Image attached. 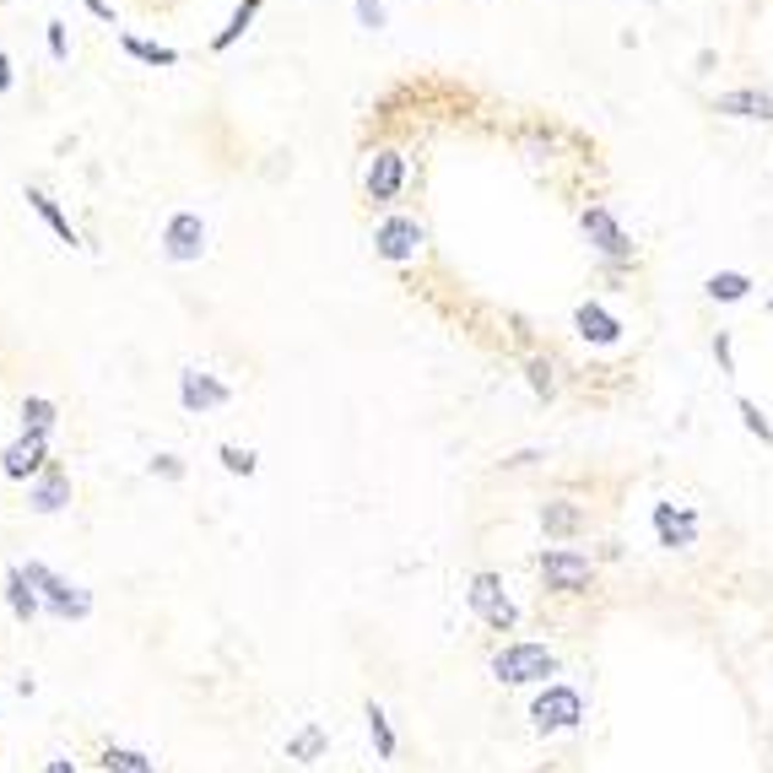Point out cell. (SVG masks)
I'll use <instances>...</instances> for the list:
<instances>
[{
    "label": "cell",
    "mask_w": 773,
    "mask_h": 773,
    "mask_svg": "<svg viewBox=\"0 0 773 773\" xmlns=\"http://www.w3.org/2000/svg\"><path fill=\"white\" fill-rule=\"evenodd\" d=\"M492 676H498L503 687H535V682L552 687L558 654L546 650V644H503V650L492 654Z\"/></svg>",
    "instance_id": "1"
},
{
    "label": "cell",
    "mask_w": 773,
    "mask_h": 773,
    "mask_svg": "<svg viewBox=\"0 0 773 773\" xmlns=\"http://www.w3.org/2000/svg\"><path fill=\"white\" fill-rule=\"evenodd\" d=\"M535 569H541V579H546L552 595H590V584H595V563H590L584 552H573V546L541 552Z\"/></svg>",
    "instance_id": "2"
},
{
    "label": "cell",
    "mask_w": 773,
    "mask_h": 773,
    "mask_svg": "<svg viewBox=\"0 0 773 773\" xmlns=\"http://www.w3.org/2000/svg\"><path fill=\"white\" fill-rule=\"evenodd\" d=\"M28 584H33V595L43 601V611H54V616H87L92 611V595L77 590V584H66L60 573H49L43 563H28V569H17Z\"/></svg>",
    "instance_id": "3"
},
{
    "label": "cell",
    "mask_w": 773,
    "mask_h": 773,
    "mask_svg": "<svg viewBox=\"0 0 773 773\" xmlns=\"http://www.w3.org/2000/svg\"><path fill=\"white\" fill-rule=\"evenodd\" d=\"M465 601H471V611L488 622L492 633H514L520 606L509 601V590H503V579H498V573H476V579H471V590H465Z\"/></svg>",
    "instance_id": "4"
},
{
    "label": "cell",
    "mask_w": 773,
    "mask_h": 773,
    "mask_svg": "<svg viewBox=\"0 0 773 773\" xmlns=\"http://www.w3.org/2000/svg\"><path fill=\"white\" fill-rule=\"evenodd\" d=\"M530 720H535V731H573L584 720V697H579V687L552 682V687L530 703Z\"/></svg>",
    "instance_id": "5"
},
{
    "label": "cell",
    "mask_w": 773,
    "mask_h": 773,
    "mask_svg": "<svg viewBox=\"0 0 773 773\" xmlns=\"http://www.w3.org/2000/svg\"><path fill=\"white\" fill-rule=\"evenodd\" d=\"M163 254L173 265H190V260H201L205 254V222L195 211H179L173 222L163 228Z\"/></svg>",
    "instance_id": "6"
},
{
    "label": "cell",
    "mask_w": 773,
    "mask_h": 773,
    "mask_svg": "<svg viewBox=\"0 0 773 773\" xmlns=\"http://www.w3.org/2000/svg\"><path fill=\"white\" fill-rule=\"evenodd\" d=\"M0 471H6L11 482H33V476H43V471H49V439H39V433H22L17 444L0 454Z\"/></svg>",
    "instance_id": "7"
},
{
    "label": "cell",
    "mask_w": 773,
    "mask_h": 773,
    "mask_svg": "<svg viewBox=\"0 0 773 773\" xmlns=\"http://www.w3.org/2000/svg\"><path fill=\"white\" fill-rule=\"evenodd\" d=\"M579 222H584V239H590V244L601 249L606 260H633V239H628V233L616 228V217H611V211L590 205V211H584Z\"/></svg>",
    "instance_id": "8"
},
{
    "label": "cell",
    "mask_w": 773,
    "mask_h": 773,
    "mask_svg": "<svg viewBox=\"0 0 773 773\" xmlns=\"http://www.w3.org/2000/svg\"><path fill=\"white\" fill-rule=\"evenodd\" d=\"M363 184H368V201H395L401 184H406V158L401 152H373Z\"/></svg>",
    "instance_id": "9"
},
{
    "label": "cell",
    "mask_w": 773,
    "mask_h": 773,
    "mask_svg": "<svg viewBox=\"0 0 773 773\" xmlns=\"http://www.w3.org/2000/svg\"><path fill=\"white\" fill-rule=\"evenodd\" d=\"M373 249H379L384 260H411V254L422 249V228H416L411 217H390V222H379Z\"/></svg>",
    "instance_id": "10"
},
{
    "label": "cell",
    "mask_w": 773,
    "mask_h": 773,
    "mask_svg": "<svg viewBox=\"0 0 773 773\" xmlns=\"http://www.w3.org/2000/svg\"><path fill=\"white\" fill-rule=\"evenodd\" d=\"M179 401H184V411L228 406V384H217L211 373H195V368H184V373H179Z\"/></svg>",
    "instance_id": "11"
},
{
    "label": "cell",
    "mask_w": 773,
    "mask_h": 773,
    "mask_svg": "<svg viewBox=\"0 0 773 773\" xmlns=\"http://www.w3.org/2000/svg\"><path fill=\"white\" fill-rule=\"evenodd\" d=\"M66 503H71V476H66L60 465H49L39 482L28 488V509H33V514H54V509H66Z\"/></svg>",
    "instance_id": "12"
},
{
    "label": "cell",
    "mask_w": 773,
    "mask_h": 773,
    "mask_svg": "<svg viewBox=\"0 0 773 773\" xmlns=\"http://www.w3.org/2000/svg\"><path fill=\"white\" fill-rule=\"evenodd\" d=\"M541 530L552 541H573V535H584V509L573 498H552V503H541Z\"/></svg>",
    "instance_id": "13"
},
{
    "label": "cell",
    "mask_w": 773,
    "mask_h": 773,
    "mask_svg": "<svg viewBox=\"0 0 773 773\" xmlns=\"http://www.w3.org/2000/svg\"><path fill=\"white\" fill-rule=\"evenodd\" d=\"M573 325H579V335H584V341H595V347H611V341L622 335V325L611 320V314L601 309V303H579Z\"/></svg>",
    "instance_id": "14"
},
{
    "label": "cell",
    "mask_w": 773,
    "mask_h": 773,
    "mask_svg": "<svg viewBox=\"0 0 773 773\" xmlns=\"http://www.w3.org/2000/svg\"><path fill=\"white\" fill-rule=\"evenodd\" d=\"M720 114H741V120H773V92H720Z\"/></svg>",
    "instance_id": "15"
},
{
    "label": "cell",
    "mask_w": 773,
    "mask_h": 773,
    "mask_svg": "<svg viewBox=\"0 0 773 773\" xmlns=\"http://www.w3.org/2000/svg\"><path fill=\"white\" fill-rule=\"evenodd\" d=\"M28 205H33V211H39L43 222H49V228H54V239H60V244H82V239H77V228H71V222H66V217H60V205L49 201V195H43V190H28Z\"/></svg>",
    "instance_id": "16"
},
{
    "label": "cell",
    "mask_w": 773,
    "mask_h": 773,
    "mask_svg": "<svg viewBox=\"0 0 773 773\" xmlns=\"http://www.w3.org/2000/svg\"><path fill=\"white\" fill-rule=\"evenodd\" d=\"M6 601H11V611H17L22 622H28V616H39V611H43V601L33 595V584H28V579H22L17 569L6 573Z\"/></svg>",
    "instance_id": "17"
},
{
    "label": "cell",
    "mask_w": 773,
    "mask_h": 773,
    "mask_svg": "<svg viewBox=\"0 0 773 773\" xmlns=\"http://www.w3.org/2000/svg\"><path fill=\"white\" fill-rule=\"evenodd\" d=\"M103 769L109 773H163L152 757H141V752H130V746H103Z\"/></svg>",
    "instance_id": "18"
},
{
    "label": "cell",
    "mask_w": 773,
    "mask_h": 773,
    "mask_svg": "<svg viewBox=\"0 0 773 773\" xmlns=\"http://www.w3.org/2000/svg\"><path fill=\"white\" fill-rule=\"evenodd\" d=\"M49 428H54V401H43V395L22 401V433H39V439H49Z\"/></svg>",
    "instance_id": "19"
},
{
    "label": "cell",
    "mask_w": 773,
    "mask_h": 773,
    "mask_svg": "<svg viewBox=\"0 0 773 773\" xmlns=\"http://www.w3.org/2000/svg\"><path fill=\"white\" fill-rule=\"evenodd\" d=\"M120 43H124V54H135L147 66H179V49H168V43H147V39H130V33Z\"/></svg>",
    "instance_id": "20"
},
{
    "label": "cell",
    "mask_w": 773,
    "mask_h": 773,
    "mask_svg": "<svg viewBox=\"0 0 773 773\" xmlns=\"http://www.w3.org/2000/svg\"><path fill=\"white\" fill-rule=\"evenodd\" d=\"M254 11H260V0H244V6H239V11L228 17V28H222V33L211 39V49H233V43L244 39V28L254 22Z\"/></svg>",
    "instance_id": "21"
},
{
    "label": "cell",
    "mask_w": 773,
    "mask_h": 773,
    "mask_svg": "<svg viewBox=\"0 0 773 773\" xmlns=\"http://www.w3.org/2000/svg\"><path fill=\"white\" fill-rule=\"evenodd\" d=\"M660 546H671V552H687V546H697V514L682 509V520H676V525L660 530Z\"/></svg>",
    "instance_id": "22"
},
{
    "label": "cell",
    "mask_w": 773,
    "mask_h": 773,
    "mask_svg": "<svg viewBox=\"0 0 773 773\" xmlns=\"http://www.w3.org/2000/svg\"><path fill=\"white\" fill-rule=\"evenodd\" d=\"M368 735H373L379 757L390 763V757H395V731H390V720H384V709H379V703H368Z\"/></svg>",
    "instance_id": "23"
},
{
    "label": "cell",
    "mask_w": 773,
    "mask_h": 773,
    "mask_svg": "<svg viewBox=\"0 0 773 773\" xmlns=\"http://www.w3.org/2000/svg\"><path fill=\"white\" fill-rule=\"evenodd\" d=\"M752 282L741 277V271H720V277H709V298H720V303H735V298H746Z\"/></svg>",
    "instance_id": "24"
},
{
    "label": "cell",
    "mask_w": 773,
    "mask_h": 773,
    "mask_svg": "<svg viewBox=\"0 0 773 773\" xmlns=\"http://www.w3.org/2000/svg\"><path fill=\"white\" fill-rule=\"evenodd\" d=\"M735 411H741V422H746V433H752V439L773 444V422L763 416V406H757V401H746V395H741V401H735Z\"/></svg>",
    "instance_id": "25"
},
{
    "label": "cell",
    "mask_w": 773,
    "mask_h": 773,
    "mask_svg": "<svg viewBox=\"0 0 773 773\" xmlns=\"http://www.w3.org/2000/svg\"><path fill=\"white\" fill-rule=\"evenodd\" d=\"M530 390H535V395H558V368L546 363V358H530Z\"/></svg>",
    "instance_id": "26"
},
{
    "label": "cell",
    "mask_w": 773,
    "mask_h": 773,
    "mask_svg": "<svg viewBox=\"0 0 773 773\" xmlns=\"http://www.w3.org/2000/svg\"><path fill=\"white\" fill-rule=\"evenodd\" d=\"M320 746H325V731H320V725H309V731H303L298 741H292V746H287V752H292L298 763H314V757H320Z\"/></svg>",
    "instance_id": "27"
},
{
    "label": "cell",
    "mask_w": 773,
    "mask_h": 773,
    "mask_svg": "<svg viewBox=\"0 0 773 773\" xmlns=\"http://www.w3.org/2000/svg\"><path fill=\"white\" fill-rule=\"evenodd\" d=\"M222 465H228L233 476H249V471H254V454L239 444H222Z\"/></svg>",
    "instance_id": "28"
},
{
    "label": "cell",
    "mask_w": 773,
    "mask_h": 773,
    "mask_svg": "<svg viewBox=\"0 0 773 773\" xmlns=\"http://www.w3.org/2000/svg\"><path fill=\"white\" fill-rule=\"evenodd\" d=\"M714 358H720V373H735V352H731V335L725 330L714 335Z\"/></svg>",
    "instance_id": "29"
},
{
    "label": "cell",
    "mask_w": 773,
    "mask_h": 773,
    "mask_svg": "<svg viewBox=\"0 0 773 773\" xmlns=\"http://www.w3.org/2000/svg\"><path fill=\"white\" fill-rule=\"evenodd\" d=\"M676 520H682V509H676V503H654V530H671Z\"/></svg>",
    "instance_id": "30"
},
{
    "label": "cell",
    "mask_w": 773,
    "mask_h": 773,
    "mask_svg": "<svg viewBox=\"0 0 773 773\" xmlns=\"http://www.w3.org/2000/svg\"><path fill=\"white\" fill-rule=\"evenodd\" d=\"M358 17H363V28H384V11H379V0H358Z\"/></svg>",
    "instance_id": "31"
},
{
    "label": "cell",
    "mask_w": 773,
    "mask_h": 773,
    "mask_svg": "<svg viewBox=\"0 0 773 773\" xmlns=\"http://www.w3.org/2000/svg\"><path fill=\"white\" fill-rule=\"evenodd\" d=\"M49 54L66 60V28H60V22H49Z\"/></svg>",
    "instance_id": "32"
},
{
    "label": "cell",
    "mask_w": 773,
    "mask_h": 773,
    "mask_svg": "<svg viewBox=\"0 0 773 773\" xmlns=\"http://www.w3.org/2000/svg\"><path fill=\"white\" fill-rule=\"evenodd\" d=\"M535 460H541V454H535V449H520V454H509V460H503V465H514V471H520V465H535Z\"/></svg>",
    "instance_id": "33"
},
{
    "label": "cell",
    "mask_w": 773,
    "mask_h": 773,
    "mask_svg": "<svg viewBox=\"0 0 773 773\" xmlns=\"http://www.w3.org/2000/svg\"><path fill=\"white\" fill-rule=\"evenodd\" d=\"M87 11H92V17H103V22H114V11H109V6H103V0H82Z\"/></svg>",
    "instance_id": "34"
},
{
    "label": "cell",
    "mask_w": 773,
    "mask_h": 773,
    "mask_svg": "<svg viewBox=\"0 0 773 773\" xmlns=\"http://www.w3.org/2000/svg\"><path fill=\"white\" fill-rule=\"evenodd\" d=\"M6 87H11V54L0 49V92H6Z\"/></svg>",
    "instance_id": "35"
},
{
    "label": "cell",
    "mask_w": 773,
    "mask_h": 773,
    "mask_svg": "<svg viewBox=\"0 0 773 773\" xmlns=\"http://www.w3.org/2000/svg\"><path fill=\"white\" fill-rule=\"evenodd\" d=\"M43 773H77V769H71L66 757H54V763H49V769H43Z\"/></svg>",
    "instance_id": "36"
},
{
    "label": "cell",
    "mask_w": 773,
    "mask_h": 773,
    "mask_svg": "<svg viewBox=\"0 0 773 773\" xmlns=\"http://www.w3.org/2000/svg\"><path fill=\"white\" fill-rule=\"evenodd\" d=\"M769 309H773V303H769Z\"/></svg>",
    "instance_id": "37"
}]
</instances>
